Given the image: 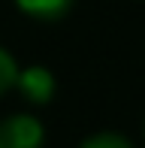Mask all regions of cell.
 <instances>
[{
    "instance_id": "obj_2",
    "label": "cell",
    "mask_w": 145,
    "mask_h": 148,
    "mask_svg": "<svg viewBox=\"0 0 145 148\" xmlns=\"http://www.w3.org/2000/svg\"><path fill=\"white\" fill-rule=\"evenodd\" d=\"M15 88L24 94V97L30 100V103H49L51 97H55V73L49 70V66H24V70H18V79H15Z\"/></svg>"
},
{
    "instance_id": "obj_3",
    "label": "cell",
    "mask_w": 145,
    "mask_h": 148,
    "mask_svg": "<svg viewBox=\"0 0 145 148\" xmlns=\"http://www.w3.org/2000/svg\"><path fill=\"white\" fill-rule=\"evenodd\" d=\"M18 12H24L27 18L36 21H57L72 9L76 0H12Z\"/></svg>"
},
{
    "instance_id": "obj_5",
    "label": "cell",
    "mask_w": 145,
    "mask_h": 148,
    "mask_svg": "<svg viewBox=\"0 0 145 148\" xmlns=\"http://www.w3.org/2000/svg\"><path fill=\"white\" fill-rule=\"evenodd\" d=\"M82 148H133L124 136H118V133H97V136L85 139Z\"/></svg>"
},
{
    "instance_id": "obj_4",
    "label": "cell",
    "mask_w": 145,
    "mask_h": 148,
    "mask_svg": "<svg viewBox=\"0 0 145 148\" xmlns=\"http://www.w3.org/2000/svg\"><path fill=\"white\" fill-rule=\"evenodd\" d=\"M15 79H18V64H15V58L0 45V97L15 88Z\"/></svg>"
},
{
    "instance_id": "obj_1",
    "label": "cell",
    "mask_w": 145,
    "mask_h": 148,
    "mask_svg": "<svg viewBox=\"0 0 145 148\" xmlns=\"http://www.w3.org/2000/svg\"><path fill=\"white\" fill-rule=\"evenodd\" d=\"M42 124L34 115H9L0 121V148H42Z\"/></svg>"
}]
</instances>
